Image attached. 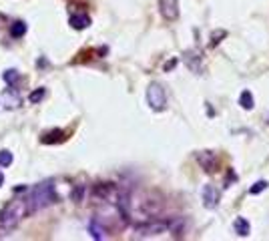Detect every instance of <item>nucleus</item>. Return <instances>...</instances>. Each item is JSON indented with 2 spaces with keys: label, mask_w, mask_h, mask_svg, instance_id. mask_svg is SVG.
Instances as JSON below:
<instances>
[{
  "label": "nucleus",
  "mask_w": 269,
  "mask_h": 241,
  "mask_svg": "<svg viewBox=\"0 0 269 241\" xmlns=\"http://www.w3.org/2000/svg\"><path fill=\"white\" fill-rule=\"evenodd\" d=\"M163 207H165V201L161 195H157V193H145V195L141 197L139 201V209L145 217L153 219V217H159L161 213H163Z\"/></svg>",
  "instance_id": "7ed1b4c3"
},
{
  "label": "nucleus",
  "mask_w": 269,
  "mask_h": 241,
  "mask_svg": "<svg viewBox=\"0 0 269 241\" xmlns=\"http://www.w3.org/2000/svg\"><path fill=\"white\" fill-rule=\"evenodd\" d=\"M26 215V205H24V201H12V203H8L4 209H2V213H0V237L2 235H8L18 223H20V219Z\"/></svg>",
  "instance_id": "f03ea898"
},
{
  "label": "nucleus",
  "mask_w": 269,
  "mask_h": 241,
  "mask_svg": "<svg viewBox=\"0 0 269 241\" xmlns=\"http://www.w3.org/2000/svg\"><path fill=\"white\" fill-rule=\"evenodd\" d=\"M69 22H71V26H73L75 30H85V28L90 26V18H89L87 14H73V16L69 18Z\"/></svg>",
  "instance_id": "1a4fd4ad"
},
{
  "label": "nucleus",
  "mask_w": 269,
  "mask_h": 241,
  "mask_svg": "<svg viewBox=\"0 0 269 241\" xmlns=\"http://www.w3.org/2000/svg\"><path fill=\"white\" fill-rule=\"evenodd\" d=\"M2 183H4V175H2V171H0V187H2Z\"/></svg>",
  "instance_id": "aec40b11"
},
{
  "label": "nucleus",
  "mask_w": 269,
  "mask_h": 241,
  "mask_svg": "<svg viewBox=\"0 0 269 241\" xmlns=\"http://www.w3.org/2000/svg\"><path fill=\"white\" fill-rule=\"evenodd\" d=\"M26 34V24L22 22V20H18V22H14L12 26H10V36L12 38H22Z\"/></svg>",
  "instance_id": "4468645a"
},
{
  "label": "nucleus",
  "mask_w": 269,
  "mask_h": 241,
  "mask_svg": "<svg viewBox=\"0 0 269 241\" xmlns=\"http://www.w3.org/2000/svg\"><path fill=\"white\" fill-rule=\"evenodd\" d=\"M67 137H65V133L63 131H50V133H46L44 137H42V143H61V141H65Z\"/></svg>",
  "instance_id": "ddd939ff"
},
{
  "label": "nucleus",
  "mask_w": 269,
  "mask_h": 241,
  "mask_svg": "<svg viewBox=\"0 0 269 241\" xmlns=\"http://www.w3.org/2000/svg\"><path fill=\"white\" fill-rule=\"evenodd\" d=\"M239 105H241L243 109H247V111H251V109L255 107V101H253L251 90H243V92L239 94Z\"/></svg>",
  "instance_id": "f8f14e48"
},
{
  "label": "nucleus",
  "mask_w": 269,
  "mask_h": 241,
  "mask_svg": "<svg viewBox=\"0 0 269 241\" xmlns=\"http://www.w3.org/2000/svg\"><path fill=\"white\" fill-rule=\"evenodd\" d=\"M16 79H18V73H16V71H12V69H10V71H6V73L2 75V80H4L6 84L16 82Z\"/></svg>",
  "instance_id": "f3484780"
},
{
  "label": "nucleus",
  "mask_w": 269,
  "mask_h": 241,
  "mask_svg": "<svg viewBox=\"0 0 269 241\" xmlns=\"http://www.w3.org/2000/svg\"><path fill=\"white\" fill-rule=\"evenodd\" d=\"M121 191H123V189H119L115 183H96V185L92 187V195H94V199H98V201L115 203V201L119 199V195H121Z\"/></svg>",
  "instance_id": "39448f33"
},
{
  "label": "nucleus",
  "mask_w": 269,
  "mask_h": 241,
  "mask_svg": "<svg viewBox=\"0 0 269 241\" xmlns=\"http://www.w3.org/2000/svg\"><path fill=\"white\" fill-rule=\"evenodd\" d=\"M159 12L169 22L177 20L179 18V0H159Z\"/></svg>",
  "instance_id": "423d86ee"
},
{
  "label": "nucleus",
  "mask_w": 269,
  "mask_h": 241,
  "mask_svg": "<svg viewBox=\"0 0 269 241\" xmlns=\"http://www.w3.org/2000/svg\"><path fill=\"white\" fill-rule=\"evenodd\" d=\"M147 103L153 111L161 113V111H165L167 109V92L163 88V84H159V82H151L147 86Z\"/></svg>",
  "instance_id": "20e7f679"
},
{
  "label": "nucleus",
  "mask_w": 269,
  "mask_h": 241,
  "mask_svg": "<svg viewBox=\"0 0 269 241\" xmlns=\"http://www.w3.org/2000/svg\"><path fill=\"white\" fill-rule=\"evenodd\" d=\"M219 199H221V191L215 185H205L203 187V203H205L207 209H215L219 205Z\"/></svg>",
  "instance_id": "6e6552de"
},
{
  "label": "nucleus",
  "mask_w": 269,
  "mask_h": 241,
  "mask_svg": "<svg viewBox=\"0 0 269 241\" xmlns=\"http://www.w3.org/2000/svg\"><path fill=\"white\" fill-rule=\"evenodd\" d=\"M89 231H90L92 239H96V241H100V239H106V229L102 227V223H100L98 219H92V221H90V225H89Z\"/></svg>",
  "instance_id": "9d476101"
},
{
  "label": "nucleus",
  "mask_w": 269,
  "mask_h": 241,
  "mask_svg": "<svg viewBox=\"0 0 269 241\" xmlns=\"http://www.w3.org/2000/svg\"><path fill=\"white\" fill-rule=\"evenodd\" d=\"M83 197H85V187L83 185H77L75 187V191H73V201H83Z\"/></svg>",
  "instance_id": "6ab92c4d"
},
{
  "label": "nucleus",
  "mask_w": 269,
  "mask_h": 241,
  "mask_svg": "<svg viewBox=\"0 0 269 241\" xmlns=\"http://www.w3.org/2000/svg\"><path fill=\"white\" fill-rule=\"evenodd\" d=\"M44 94H46V90H44V88H36L34 92H30L28 101L34 105V103H38V101H42V99H44Z\"/></svg>",
  "instance_id": "dca6fc26"
},
{
  "label": "nucleus",
  "mask_w": 269,
  "mask_h": 241,
  "mask_svg": "<svg viewBox=\"0 0 269 241\" xmlns=\"http://www.w3.org/2000/svg\"><path fill=\"white\" fill-rule=\"evenodd\" d=\"M12 165V153L10 151H0V167H10Z\"/></svg>",
  "instance_id": "2eb2a0df"
},
{
  "label": "nucleus",
  "mask_w": 269,
  "mask_h": 241,
  "mask_svg": "<svg viewBox=\"0 0 269 241\" xmlns=\"http://www.w3.org/2000/svg\"><path fill=\"white\" fill-rule=\"evenodd\" d=\"M195 157H197V163L205 169V173H215V171H217L219 163H217V155H215L213 151H199Z\"/></svg>",
  "instance_id": "0eeeda50"
},
{
  "label": "nucleus",
  "mask_w": 269,
  "mask_h": 241,
  "mask_svg": "<svg viewBox=\"0 0 269 241\" xmlns=\"http://www.w3.org/2000/svg\"><path fill=\"white\" fill-rule=\"evenodd\" d=\"M57 201V193H55V183L52 181H44L40 185H36L28 199H24V205H26V213H38L42 211L44 207L52 205Z\"/></svg>",
  "instance_id": "f257e3e1"
},
{
  "label": "nucleus",
  "mask_w": 269,
  "mask_h": 241,
  "mask_svg": "<svg viewBox=\"0 0 269 241\" xmlns=\"http://www.w3.org/2000/svg\"><path fill=\"white\" fill-rule=\"evenodd\" d=\"M233 227H235V233H237L239 237H247V235H249V231H251L249 221H247L245 217H237V219H235V223H233Z\"/></svg>",
  "instance_id": "9b49d317"
},
{
  "label": "nucleus",
  "mask_w": 269,
  "mask_h": 241,
  "mask_svg": "<svg viewBox=\"0 0 269 241\" xmlns=\"http://www.w3.org/2000/svg\"><path fill=\"white\" fill-rule=\"evenodd\" d=\"M267 189V181H257L251 189H249V193L251 195H257V193H261V191H265Z\"/></svg>",
  "instance_id": "a211bd4d"
}]
</instances>
